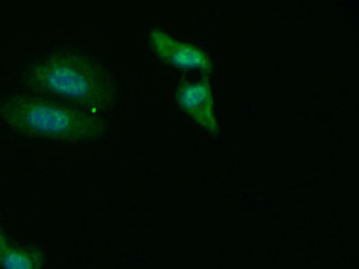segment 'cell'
Returning a JSON list of instances; mask_svg holds the SVG:
<instances>
[{"label":"cell","mask_w":359,"mask_h":269,"mask_svg":"<svg viewBox=\"0 0 359 269\" xmlns=\"http://www.w3.org/2000/svg\"><path fill=\"white\" fill-rule=\"evenodd\" d=\"M21 86L95 115L111 111L117 101L116 84L107 67L91 55L71 50L36 60L25 72Z\"/></svg>","instance_id":"cell-1"},{"label":"cell","mask_w":359,"mask_h":269,"mask_svg":"<svg viewBox=\"0 0 359 269\" xmlns=\"http://www.w3.org/2000/svg\"><path fill=\"white\" fill-rule=\"evenodd\" d=\"M0 118L22 136L57 143H95L107 128L99 115L36 95L6 97L0 102Z\"/></svg>","instance_id":"cell-2"},{"label":"cell","mask_w":359,"mask_h":269,"mask_svg":"<svg viewBox=\"0 0 359 269\" xmlns=\"http://www.w3.org/2000/svg\"><path fill=\"white\" fill-rule=\"evenodd\" d=\"M149 39L157 57L167 64L182 69H199L203 72L212 70L208 55L193 44L182 43L159 29L151 30Z\"/></svg>","instance_id":"cell-3"},{"label":"cell","mask_w":359,"mask_h":269,"mask_svg":"<svg viewBox=\"0 0 359 269\" xmlns=\"http://www.w3.org/2000/svg\"><path fill=\"white\" fill-rule=\"evenodd\" d=\"M176 95L182 111L209 132L218 134V125L214 115V99L206 80L198 83L180 84Z\"/></svg>","instance_id":"cell-4"},{"label":"cell","mask_w":359,"mask_h":269,"mask_svg":"<svg viewBox=\"0 0 359 269\" xmlns=\"http://www.w3.org/2000/svg\"><path fill=\"white\" fill-rule=\"evenodd\" d=\"M45 257L39 249H26L9 241L0 228V267L4 269H42Z\"/></svg>","instance_id":"cell-5"}]
</instances>
